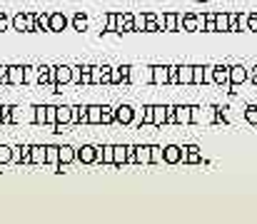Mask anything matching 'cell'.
<instances>
[{
    "instance_id": "1",
    "label": "cell",
    "mask_w": 257,
    "mask_h": 224,
    "mask_svg": "<svg viewBox=\"0 0 257 224\" xmlns=\"http://www.w3.org/2000/svg\"><path fill=\"white\" fill-rule=\"evenodd\" d=\"M13 30L18 32H43L38 25V13H18L13 15Z\"/></svg>"
},
{
    "instance_id": "2",
    "label": "cell",
    "mask_w": 257,
    "mask_h": 224,
    "mask_svg": "<svg viewBox=\"0 0 257 224\" xmlns=\"http://www.w3.org/2000/svg\"><path fill=\"white\" fill-rule=\"evenodd\" d=\"M28 67L25 65H8V85H25Z\"/></svg>"
},
{
    "instance_id": "3",
    "label": "cell",
    "mask_w": 257,
    "mask_h": 224,
    "mask_svg": "<svg viewBox=\"0 0 257 224\" xmlns=\"http://www.w3.org/2000/svg\"><path fill=\"white\" fill-rule=\"evenodd\" d=\"M72 83V67L70 65H55L53 67V85H70Z\"/></svg>"
},
{
    "instance_id": "4",
    "label": "cell",
    "mask_w": 257,
    "mask_h": 224,
    "mask_svg": "<svg viewBox=\"0 0 257 224\" xmlns=\"http://www.w3.org/2000/svg\"><path fill=\"white\" fill-rule=\"evenodd\" d=\"M13 165H32V147L30 144L13 147Z\"/></svg>"
},
{
    "instance_id": "5",
    "label": "cell",
    "mask_w": 257,
    "mask_h": 224,
    "mask_svg": "<svg viewBox=\"0 0 257 224\" xmlns=\"http://www.w3.org/2000/svg\"><path fill=\"white\" fill-rule=\"evenodd\" d=\"M78 162H80V165H95V162H97V147H95V144H83V147H78Z\"/></svg>"
},
{
    "instance_id": "6",
    "label": "cell",
    "mask_w": 257,
    "mask_h": 224,
    "mask_svg": "<svg viewBox=\"0 0 257 224\" xmlns=\"http://www.w3.org/2000/svg\"><path fill=\"white\" fill-rule=\"evenodd\" d=\"M185 149H188V147H175V144L162 147V160L170 162V165H175V162H180V160H185V157H188V155H185Z\"/></svg>"
},
{
    "instance_id": "7",
    "label": "cell",
    "mask_w": 257,
    "mask_h": 224,
    "mask_svg": "<svg viewBox=\"0 0 257 224\" xmlns=\"http://www.w3.org/2000/svg\"><path fill=\"white\" fill-rule=\"evenodd\" d=\"M150 70H153V75H150V83H153V85H165V83H170V67H165V65H153Z\"/></svg>"
},
{
    "instance_id": "8",
    "label": "cell",
    "mask_w": 257,
    "mask_h": 224,
    "mask_svg": "<svg viewBox=\"0 0 257 224\" xmlns=\"http://www.w3.org/2000/svg\"><path fill=\"white\" fill-rule=\"evenodd\" d=\"M97 162L100 165H115V144H100L97 147Z\"/></svg>"
},
{
    "instance_id": "9",
    "label": "cell",
    "mask_w": 257,
    "mask_h": 224,
    "mask_svg": "<svg viewBox=\"0 0 257 224\" xmlns=\"http://www.w3.org/2000/svg\"><path fill=\"white\" fill-rule=\"evenodd\" d=\"M115 120H118V125H130L135 120V110L130 105H118L115 107Z\"/></svg>"
},
{
    "instance_id": "10",
    "label": "cell",
    "mask_w": 257,
    "mask_h": 224,
    "mask_svg": "<svg viewBox=\"0 0 257 224\" xmlns=\"http://www.w3.org/2000/svg\"><path fill=\"white\" fill-rule=\"evenodd\" d=\"M67 25H70V20L65 18V13H60V10L50 13V32H63V30H67Z\"/></svg>"
},
{
    "instance_id": "11",
    "label": "cell",
    "mask_w": 257,
    "mask_h": 224,
    "mask_svg": "<svg viewBox=\"0 0 257 224\" xmlns=\"http://www.w3.org/2000/svg\"><path fill=\"white\" fill-rule=\"evenodd\" d=\"M118 32H135V15L118 13Z\"/></svg>"
},
{
    "instance_id": "12",
    "label": "cell",
    "mask_w": 257,
    "mask_h": 224,
    "mask_svg": "<svg viewBox=\"0 0 257 224\" xmlns=\"http://www.w3.org/2000/svg\"><path fill=\"white\" fill-rule=\"evenodd\" d=\"M35 83L38 85H53V67L50 65L35 67Z\"/></svg>"
},
{
    "instance_id": "13",
    "label": "cell",
    "mask_w": 257,
    "mask_h": 224,
    "mask_svg": "<svg viewBox=\"0 0 257 224\" xmlns=\"http://www.w3.org/2000/svg\"><path fill=\"white\" fill-rule=\"evenodd\" d=\"M135 155L140 165H153V144H135Z\"/></svg>"
},
{
    "instance_id": "14",
    "label": "cell",
    "mask_w": 257,
    "mask_h": 224,
    "mask_svg": "<svg viewBox=\"0 0 257 224\" xmlns=\"http://www.w3.org/2000/svg\"><path fill=\"white\" fill-rule=\"evenodd\" d=\"M32 125H48V105H32Z\"/></svg>"
},
{
    "instance_id": "15",
    "label": "cell",
    "mask_w": 257,
    "mask_h": 224,
    "mask_svg": "<svg viewBox=\"0 0 257 224\" xmlns=\"http://www.w3.org/2000/svg\"><path fill=\"white\" fill-rule=\"evenodd\" d=\"M32 147V165H48V147L45 144H30Z\"/></svg>"
},
{
    "instance_id": "16",
    "label": "cell",
    "mask_w": 257,
    "mask_h": 224,
    "mask_svg": "<svg viewBox=\"0 0 257 224\" xmlns=\"http://www.w3.org/2000/svg\"><path fill=\"white\" fill-rule=\"evenodd\" d=\"M72 125H88V105L72 107Z\"/></svg>"
},
{
    "instance_id": "17",
    "label": "cell",
    "mask_w": 257,
    "mask_h": 224,
    "mask_svg": "<svg viewBox=\"0 0 257 224\" xmlns=\"http://www.w3.org/2000/svg\"><path fill=\"white\" fill-rule=\"evenodd\" d=\"M88 125H102V105H88Z\"/></svg>"
},
{
    "instance_id": "18",
    "label": "cell",
    "mask_w": 257,
    "mask_h": 224,
    "mask_svg": "<svg viewBox=\"0 0 257 224\" xmlns=\"http://www.w3.org/2000/svg\"><path fill=\"white\" fill-rule=\"evenodd\" d=\"M58 125H72V107L58 105Z\"/></svg>"
},
{
    "instance_id": "19",
    "label": "cell",
    "mask_w": 257,
    "mask_h": 224,
    "mask_svg": "<svg viewBox=\"0 0 257 224\" xmlns=\"http://www.w3.org/2000/svg\"><path fill=\"white\" fill-rule=\"evenodd\" d=\"M70 25H72V30L85 32L88 30V15L85 13H75V15H72V20H70Z\"/></svg>"
},
{
    "instance_id": "20",
    "label": "cell",
    "mask_w": 257,
    "mask_h": 224,
    "mask_svg": "<svg viewBox=\"0 0 257 224\" xmlns=\"http://www.w3.org/2000/svg\"><path fill=\"white\" fill-rule=\"evenodd\" d=\"M25 122V110L20 105H10V122L8 125H20Z\"/></svg>"
},
{
    "instance_id": "21",
    "label": "cell",
    "mask_w": 257,
    "mask_h": 224,
    "mask_svg": "<svg viewBox=\"0 0 257 224\" xmlns=\"http://www.w3.org/2000/svg\"><path fill=\"white\" fill-rule=\"evenodd\" d=\"M13 162V147L10 144H0V172H3V165Z\"/></svg>"
},
{
    "instance_id": "22",
    "label": "cell",
    "mask_w": 257,
    "mask_h": 224,
    "mask_svg": "<svg viewBox=\"0 0 257 224\" xmlns=\"http://www.w3.org/2000/svg\"><path fill=\"white\" fill-rule=\"evenodd\" d=\"M115 165H128V144H115Z\"/></svg>"
},
{
    "instance_id": "23",
    "label": "cell",
    "mask_w": 257,
    "mask_h": 224,
    "mask_svg": "<svg viewBox=\"0 0 257 224\" xmlns=\"http://www.w3.org/2000/svg\"><path fill=\"white\" fill-rule=\"evenodd\" d=\"M177 122H193V107H175Z\"/></svg>"
},
{
    "instance_id": "24",
    "label": "cell",
    "mask_w": 257,
    "mask_h": 224,
    "mask_svg": "<svg viewBox=\"0 0 257 224\" xmlns=\"http://www.w3.org/2000/svg\"><path fill=\"white\" fill-rule=\"evenodd\" d=\"M48 147V165H60V144H45Z\"/></svg>"
},
{
    "instance_id": "25",
    "label": "cell",
    "mask_w": 257,
    "mask_h": 224,
    "mask_svg": "<svg viewBox=\"0 0 257 224\" xmlns=\"http://www.w3.org/2000/svg\"><path fill=\"white\" fill-rule=\"evenodd\" d=\"M142 125H155V105L142 107Z\"/></svg>"
},
{
    "instance_id": "26",
    "label": "cell",
    "mask_w": 257,
    "mask_h": 224,
    "mask_svg": "<svg viewBox=\"0 0 257 224\" xmlns=\"http://www.w3.org/2000/svg\"><path fill=\"white\" fill-rule=\"evenodd\" d=\"M115 107L110 105H102V125H115Z\"/></svg>"
},
{
    "instance_id": "27",
    "label": "cell",
    "mask_w": 257,
    "mask_h": 224,
    "mask_svg": "<svg viewBox=\"0 0 257 224\" xmlns=\"http://www.w3.org/2000/svg\"><path fill=\"white\" fill-rule=\"evenodd\" d=\"M105 32H118V13L105 15Z\"/></svg>"
},
{
    "instance_id": "28",
    "label": "cell",
    "mask_w": 257,
    "mask_h": 224,
    "mask_svg": "<svg viewBox=\"0 0 257 224\" xmlns=\"http://www.w3.org/2000/svg\"><path fill=\"white\" fill-rule=\"evenodd\" d=\"M180 83H195V67H180Z\"/></svg>"
},
{
    "instance_id": "29",
    "label": "cell",
    "mask_w": 257,
    "mask_h": 224,
    "mask_svg": "<svg viewBox=\"0 0 257 224\" xmlns=\"http://www.w3.org/2000/svg\"><path fill=\"white\" fill-rule=\"evenodd\" d=\"M105 83V70L102 65H93V85H102Z\"/></svg>"
},
{
    "instance_id": "30",
    "label": "cell",
    "mask_w": 257,
    "mask_h": 224,
    "mask_svg": "<svg viewBox=\"0 0 257 224\" xmlns=\"http://www.w3.org/2000/svg\"><path fill=\"white\" fill-rule=\"evenodd\" d=\"M162 23H165V30H177V28H180V18L172 15V13H167V15L162 18Z\"/></svg>"
},
{
    "instance_id": "31",
    "label": "cell",
    "mask_w": 257,
    "mask_h": 224,
    "mask_svg": "<svg viewBox=\"0 0 257 224\" xmlns=\"http://www.w3.org/2000/svg\"><path fill=\"white\" fill-rule=\"evenodd\" d=\"M245 78H247L245 67H232V70H230V80H232V83H242Z\"/></svg>"
},
{
    "instance_id": "32",
    "label": "cell",
    "mask_w": 257,
    "mask_h": 224,
    "mask_svg": "<svg viewBox=\"0 0 257 224\" xmlns=\"http://www.w3.org/2000/svg\"><path fill=\"white\" fill-rule=\"evenodd\" d=\"M165 120H167V107L155 105V125H162Z\"/></svg>"
},
{
    "instance_id": "33",
    "label": "cell",
    "mask_w": 257,
    "mask_h": 224,
    "mask_svg": "<svg viewBox=\"0 0 257 224\" xmlns=\"http://www.w3.org/2000/svg\"><path fill=\"white\" fill-rule=\"evenodd\" d=\"M38 25L43 32H50V13H38Z\"/></svg>"
},
{
    "instance_id": "34",
    "label": "cell",
    "mask_w": 257,
    "mask_h": 224,
    "mask_svg": "<svg viewBox=\"0 0 257 224\" xmlns=\"http://www.w3.org/2000/svg\"><path fill=\"white\" fill-rule=\"evenodd\" d=\"M145 25H148V18H145V13H137L135 15V32H145Z\"/></svg>"
},
{
    "instance_id": "35",
    "label": "cell",
    "mask_w": 257,
    "mask_h": 224,
    "mask_svg": "<svg viewBox=\"0 0 257 224\" xmlns=\"http://www.w3.org/2000/svg\"><path fill=\"white\" fill-rule=\"evenodd\" d=\"M182 28H185V30H195L197 28V18L195 15H182Z\"/></svg>"
},
{
    "instance_id": "36",
    "label": "cell",
    "mask_w": 257,
    "mask_h": 224,
    "mask_svg": "<svg viewBox=\"0 0 257 224\" xmlns=\"http://www.w3.org/2000/svg\"><path fill=\"white\" fill-rule=\"evenodd\" d=\"M10 122V105H0V125Z\"/></svg>"
},
{
    "instance_id": "37",
    "label": "cell",
    "mask_w": 257,
    "mask_h": 224,
    "mask_svg": "<svg viewBox=\"0 0 257 224\" xmlns=\"http://www.w3.org/2000/svg\"><path fill=\"white\" fill-rule=\"evenodd\" d=\"M110 85H123V72H120V67H113V72H110Z\"/></svg>"
},
{
    "instance_id": "38",
    "label": "cell",
    "mask_w": 257,
    "mask_h": 224,
    "mask_svg": "<svg viewBox=\"0 0 257 224\" xmlns=\"http://www.w3.org/2000/svg\"><path fill=\"white\" fill-rule=\"evenodd\" d=\"M8 28H13V18H8L3 10H0V32H5Z\"/></svg>"
},
{
    "instance_id": "39",
    "label": "cell",
    "mask_w": 257,
    "mask_h": 224,
    "mask_svg": "<svg viewBox=\"0 0 257 224\" xmlns=\"http://www.w3.org/2000/svg\"><path fill=\"white\" fill-rule=\"evenodd\" d=\"M120 72H123V85L130 83V75H132V67L130 65H120Z\"/></svg>"
},
{
    "instance_id": "40",
    "label": "cell",
    "mask_w": 257,
    "mask_h": 224,
    "mask_svg": "<svg viewBox=\"0 0 257 224\" xmlns=\"http://www.w3.org/2000/svg\"><path fill=\"white\" fill-rule=\"evenodd\" d=\"M158 30H160L158 18H155V20H148V25H145V32H158Z\"/></svg>"
},
{
    "instance_id": "41",
    "label": "cell",
    "mask_w": 257,
    "mask_h": 224,
    "mask_svg": "<svg viewBox=\"0 0 257 224\" xmlns=\"http://www.w3.org/2000/svg\"><path fill=\"white\" fill-rule=\"evenodd\" d=\"M162 162V147H153V165Z\"/></svg>"
},
{
    "instance_id": "42",
    "label": "cell",
    "mask_w": 257,
    "mask_h": 224,
    "mask_svg": "<svg viewBox=\"0 0 257 224\" xmlns=\"http://www.w3.org/2000/svg\"><path fill=\"white\" fill-rule=\"evenodd\" d=\"M0 85H8V65H0Z\"/></svg>"
},
{
    "instance_id": "43",
    "label": "cell",
    "mask_w": 257,
    "mask_h": 224,
    "mask_svg": "<svg viewBox=\"0 0 257 224\" xmlns=\"http://www.w3.org/2000/svg\"><path fill=\"white\" fill-rule=\"evenodd\" d=\"M247 120L250 122H257V107H250L247 110Z\"/></svg>"
}]
</instances>
